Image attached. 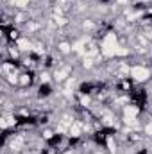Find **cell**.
<instances>
[{
    "label": "cell",
    "mask_w": 152,
    "mask_h": 154,
    "mask_svg": "<svg viewBox=\"0 0 152 154\" xmlns=\"http://www.w3.org/2000/svg\"><path fill=\"white\" fill-rule=\"evenodd\" d=\"M129 77H131L134 82L145 84V82L150 81L152 72H150V68H149L147 65H132V66H131V75Z\"/></svg>",
    "instance_id": "obj_1"
},
{
    "label": "cell",
    "mask_w": 152,
    "mask_h": 154,
    "mask_svg": "<svg viewBox=\"0 0 152 154\" xmlns=\"http://www.w3.org/2000/svg\"><path fill=\"white\" fill-rule=\"evenodd\" d=\"M31 82H32V77H29V74H20V81H18V84L20 86H31Z\"/></svg>",
    "instance_id": "obj_6"
},
{
    "label": "cell",
    "mask_w": 152,
    "mask_h": 154,
    "mask_svg": "<svg viewBox=\"0 0 152 154\" xmlns=\"http://www.w3.org/2000/svg\"><path fill=\"white\" fill-rule=\"evenodd\" d=\"M140 115V109L134 106V104H127L123 106V116H129V118H138Z\"/></svg>",
    "instance_id": "obj_5"
},
{
    "label": "cell",
    "mask_w": 152,
    "mask_h": 154,
    "mask_svg": "<svg viewBox=\"0 0 152 154\" xmlns=\"http://www.w3.org/2000/svg\"><path fill=\"white\" fill-rule=\"evenodd\" d=\"M14 45L18 47L20 52H23V54H32V47H34V43L29 39V36H20V38L14 41Z\"/></svg>",
    "instance_id": "obj_2"
},
{
    "label": "cell",
    "mask_w": 152,
    "mask_h": 154,
    "mask_svg": "<svg viewBox=\"0 0 152 154\" xmlns=\"http://www.w3.org/2000/svg\"><path fill=\"white\" fill-rule=\"evenodd\" d=\"M18 124V118L14 113H4L2 115V120H0V127L4 129V131H7L9 127H14Z\"/></svg>",
    "instance_id": "obj_3"
},
{
    "label": "cell",
    "mask_w": 152,
    "mask_h": 154,
    "mask_svg": "<svg viewBox=\"0 0 152 154\" xmlns=\"http://www.w3.org/2000/svg\"><path fill=\"white\" fill-rule=\"evenodd\" d=\"M57 52L63 54V56H68V54L72 52V43L66 41V39H61V41L57 43Z\"/></svg>",
    "instance_id": "obj_4"
}]
</instances>
